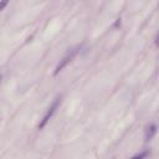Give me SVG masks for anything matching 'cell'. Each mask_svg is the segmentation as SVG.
<instances>
[{
	"label": "cell",
	"instance_id": "cell-1",
	"mask_svg": "<svg viewBox=\"0 0 159 159\" xmlns=\"http://www.w3.org/2000/svg\"><path fill=\"white\" fill-rule=\"evenodd\" d=\"M60 103H61V97H57L53 102H52V104L48 107V109H47V112H46V114L43 116V118H42V120L39 123V129H42L46 124H47V122L50 120V118L53 116V113L56 112V109L58 108V106H60Z\"/></svg>",
	"mask_w": 159,
	"mask_h": 159
},
{
	"label": "cell",
	"instance_id": "cell-2",
	"mask_svg": "<svg viewBox=\"0 0 159 159\" xmlns=\"http://www.w3.org/2000/svg\"><path fill=\"white\" fill-rule=\"evenodd\" d=\"M78 48H80V47H76V48H72L71 51H68L67 55L58 62V65L56 66V70H55V72H53L55 76H56L58 72H61V71H62V70H63V68H65V67L73 60V57H75V56L77 55V52H78Z\"/></svg>",
	"mask_w": 159,
	"mask_h": 159
},
{
	"label": "cell",
	"instance_id": "cell-3",
	"mask_svg": "<svg viewBox=\"0 0 159 159\" xmlns=\"http://www.w3.org/2000/svg\"><path fill=\"white\" fill-rule=\"evenodd\" d=\"M155 132H157V125H155V124H150V125L147 128V130H145V140H147V142H148V140H152V138L154 137Z\"/></svg>",
	"mask_w": 159,
	"mask_h": 159
},
{
	"label": "cell",
	"instance_id": "cell-4",
	"mask_svg": "<svg viewBox=\"0 0 159 159\" xmlns=\"http://www.w3.org/2000/svg\"><path fill=\"white\" fill-rule=\"evenodd\" d=\"M7 4H9V0H0V11H2Z\"/></svg>",
	"mask_w": 159,
	"mask_h": 159
},
{
	"label": "cell",
	"instance_id": "cell-5",
	"mask_svg": "<svg viewBox=\"0 0 159 159\" xmlns=\"http://www.w3.org/2000/svg\"><path fill=\"white\" fill-rule=\"evenodd\" d=\"M148 155V153H142V154H137V155H134L133 158H143V157H147Z\"/></svg>",
	"mask_w": 159,
	"mask_h": 159
},
{
	"label": "cell",
	"instance_id": "cell-6",
	"mask_svg": "<svg viewBox=\"0 0 159 159\" xmlns=\"http://www.w3.org/2000/svg\"><path fill=\"white\" fill-rule=\"evenodd\" d=\"M0 80H1V76H0Z\"/></svg>",
	"mask_w": 159,
	"mask_h": 159
}]
</instances>
